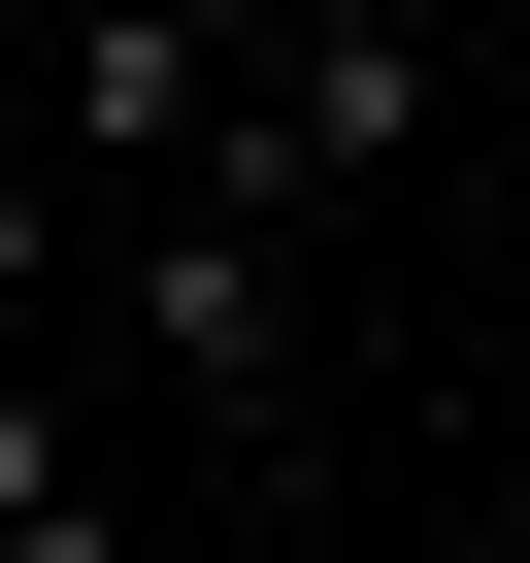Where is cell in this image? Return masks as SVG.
<instances>
[{"mask_svg":"<svg viewBox=\"0 0 530 563\" xmlns=\"http://www.w3.org/2000/svg\"><path fill=\"white\" fill-rule=\"evenodd\" d=\"M365 166H431V34H365V0H332V34H265V100H232V232H299V199H365Z\"/></svg>","mask_w":530,"mask_h":563,"instance_id":"6da1fadb","label":"cell"},{"mask_svg":"<svg viewBox=\"0 0 530 563\" xmlns=\"http://www.w3.org/2000/svg\"><path fill=\"white\" fill-rule=\"evenodd\" d=\"M100 299L166 332V398H232V431H299V265H265L232 199H133V232H100Z\"/></svg>","mask_w":530,"mask_h":563,"instance_id":"7a4b0ae2","label":"cell"},{"mask_svg":"<svg viewBox=\"0 0 530 563\" xmlns=\"http://www.w3.org/2000/svg\"><path fill=\"white\" fill-rule=\"evenodd\" d=\"M232 100H265V34H166V0L34 34V133H67V166H133V199H199V166H232Z\"/></svg>","mask_w":530,"mask_h":563,"instance_id":"3957f363","label":"cell"},{"mask_svg":"<svg viewBox=\"0 0 530 563\" xmlns=\"http://www.w3.org/2000/svg\"><path fill=\"white\" fill-rule=\"evenodd\" d=\"M0 563H133V497L67 464V398H34V365H0Z\"/></svg>","mask_w":530,"mask_h":563,"instance_id":"277c9868","label":"cell"},{"mask_svg":"<svg viewBox=\"0 0 530 563\" xmlns=\"http://www.w3.org/2000/svg\"><path fill=\"white\" fill-rule=\"evenodd\" d=\"M0 166H67V133H34V34H0Z\"/></svg>","mask_w":530,"mask_h":563,"instance_id":"5b68a950","label":"cell"}]
</instances>
